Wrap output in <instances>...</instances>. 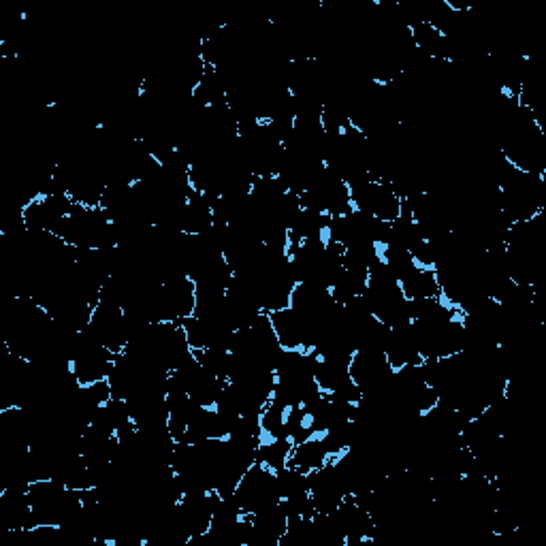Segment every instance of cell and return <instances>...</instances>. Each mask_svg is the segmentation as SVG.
<instances>
[{
    "label": "cell",
    "instance_id": "obj_2",
    "mask_svg": "<svg viewBox=\"0 0 546 546\" xmlns=\"http://www.w3.org/2000/svg\"><path fill=\"white\" fill-rule=\"evenodd\" d=\"M350 201L357 212L380 222H393L401 216V197L389 180L369 178L350 186Z\"/></svg>",
    "mask_w": 546,
    "mask_h": 546
},
{
    "label": "cell",
    "instance_id": "obj_6",
    "mask_svg": "<svg viewBox=\"0 0 546 546\" xmlns=\"http://www.w3.org/2000/svg\"><path fill=\"white\" fill-rule=\"evenodd\" d=\"M399 288H401V293H404V297L408 301L442 297L436 269L414 267L412 271L406 273L404 278H399Z\"/></svg>",
    "mask_w": 546,
    "mask_h": 546
},
{
    "label": "cell",
    "instance_id": "obj_7",
    "mask_svg": "<svg viewBox=\"0 0 546 546\" xmlns=\"http://www.w3.org/2000/svg\"><path fill=\"white\" fill-rule=\"evenodd\" d=\"M369 273L365 271H355V269H342L340 276L331 284L329 293L337 305H346L350 301H355L363 297L365 288H367Z\"/></svg>",
    "mask_w": 546,
    "mask_h": 546
},
{
    "label": "cell",
    "instance_id": "obj_1",
    "mask_svg": "<svg viewBox=\"0 0 546 546\" xmlns=\"http://www.w3.org/2000/svg\"><path fill=\"white\" fill-rule=\"evenodd\" d=\"M231 500L242 515H254V512H259L271 504H278L280 493L276 472L269 470L263 463H254L237 483Z\"/></svg>",
    "mask_w": 546,
    "mask_h": 546
},
{
    "label": "cell",
    "instance_id": "obj_3",
    "mask_svg": "<svg viewBox=\"0 0 546 546\" xmlns=\"http://www.w3.org/2000/svg\"><path fill=\"white\" fill-rule=\"evenodd\" d=\"M308 480H310L312 504L318 515H331V512L348 497V491L340 480V476H337L331 461L323 465L320 470L310 472Z\"/></svg>",
    "mask_w": 546,
    "mask_h": 546
},
{
    "label": "cell",
    "instance_id": "obj_5",
    "mask_svg": "<svg viewBox=\"0 0 546 546\" xmlns=\"http://www.w3.org/2000/svg\"><path fill=\"white\" fill-rule=\"evenodd\" d=\"M331 459L333 457L329 453L323 436H310L293 444L288 465H291V468H297L303 474H310L323 468V465H327Z\"/></svg>",
    "mask_w": 546,
    "mask_h": 546
},
{
    "label": "cell",
    "instance_id": "obj_4",
    "mask_svg": "<svg viewBox=\"0 0 546 546\" xmlns=\"http://www.w3.org/2000/svg\"><path fill=\"white\" fill-rule=\"evenodd\" d=\"M384 357H387L389 365L393 367V372L401 367L408 365H421L425 359L421 357L419 346H416L414 333H412V325H401L391 329L389 340L384 344Z\"/></svg>",
    "mask_w": 546,
    "mask_h": 546
}]
</instances>
